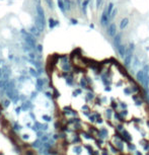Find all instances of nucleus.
Wrapping results in <instances>:
<instances>
[{
  "label": "nucleus",
  "instance_id": "obj_1",
  "mask_svg": "<svg viewBox=\"0 0 149 155\" xmlns=\"http://www.w3.org/2000/svg\"><path fill=\"white\" fill-rule=\"evenodd\" d=\"M37 18H36V27L38 28L40 32H43L46 27V17H45V11L43 9V7L38 4L37 7Z\"/></svg>",
  "mask_w": 149,
  "mask_h": 155
},
{
  "label": "nucleus",
  "instance_id": "obj_2",
  "mask_svg": "<svg viewBox=\"0 0 149 155\" xmlns=\"http://www.w3.org/2000/svg\"><path fill=\"white\" fill-rule=\"evenodd\" d=\"M134 50H135V45L133 43H131L128 47L127 53L125 55V57L123 58L124 59V66L125 67H129L130 64L132 63V58H133V54H134Z\"/></svg>",
  "mask_w": 149,
  "mask_h": 155
},
{
  "label": "nucleus",
  "instance_id": "obj_3",
  "mask_svg": "<svg viewBox=\"0 0 149 155\" xmlns=\"http://www.w3.org/2000/svg\"><path fill=\"white\" fill-rule=\"evenodd\" d=\"M99 22H100V25L101 27H109V25L110 24V15L108 14V11H106V8L105 7V9H104V12H103V14H101L100 16V20H99Z\"/></svg>",
  "mask_w": 149,
  "mask_h": 155
},
{
  "label": "nucleus",
  "instance_id": "obj_4",
  "mask_svg": "<svg viewBox=\"0 0 149 155\" xmlns=\"http://www.w3.org/2000/svg\"><path fill=\"white\" fill-rule=\"evenodd\" d=\"M117 32H118V27L116 23H110L108 28H106V33L108 36L110 37V38H115L117 34Z\"/></svg>",
  "mask_w": 149,
  "mask_h": 155
},
{
  "label": "nucleus",
  "instance_id": "obj_5",
  "mask_svg": "<svg viewBox=\"0 0 149 155\" xmlns=\"http://www.w3.org/2000/svg\"><path fill=\"white\" fill-rule=\"evenodd\" d=\"M146 74L147 73L143 70V69H141V70H139L137 72V74H136V79H137L138 82H140L142 85L144 83V81H145V78H146Z\"/></svg>",
  "mask_w": 149,
  "mask_h": 155
},
{
  "label": "nucleus",
  "instance_id": "obj_6",
  "mask_svg": "<svg viewBox=\"0 0 149 155\" xmlns=\"http://www.w3.org/2000/svg\"><path fill=\"white\" fill-rule=\"evenodd\" d=\"M122 39H123V34L122 33H119L116 34V37L114 38V46H115V48H119L121 45H122Z\"/></svg>",
  "mask_w": 149,
  "mask_h": 155
},
{
  "label": "nucleus",
  "instance_id": "obj_7",
  "mask_svg": "<svg viewBox=\"0 0 149 155\" xmlns=\"http://www.w3.org/2000/svg\"><path fill=\"white\" fill-rule=\"evenodd\" d=\"M118 50V53H119V55H120V57H122V58H124L125 57V55H126V53H127V50H128V47L126 46V45H121L119 48L117 49Z\"/></svg>",
  "mask_w": 149,
  "mask_h": 155
},
{
  "label": "nucleus",
  "instance_id": "obj_8",
  "mask_svg": "<svg viewBox=\"0 0 149 155\" xmlns=\"http://www.w3.org/2000/svg\"><path fill=\"white\" fill-rule=\"evenodd\" d=\"M128 24H129V18H128V17L122 18L121 22H120V29L121 31H124V29L128 27Z\"/></svg>",
  "mask_w": 149,
  "mask_h": 155
},
{
  "label": "nucleus",
  "instance_id": "obj_9",
  "mask_svg": "<svg viewBox=\"0 0 149 155\" xmlns=\"http://www.w3.org/2000/svg\"><path fill=\"white\" fill-rule=\"evenodd\" d=\"M63 1H64V6H65V10L70 11L72 8V5H73V2L71 0H63Z\"/></svg>",
  "mask_w": 149,
  "mask_h": 155
},
{
  "label": "nucleus",
  "instance_id": "obj_10",
  "mask_svg": "<svg viewBox=\"0 0 149 155\" xmlns=\"http://www.w3.org/2000/svg\"><path fill=\"white\" fill-rule=\"evenodd\" d=\"M44 84H45L44 80H43L42 78H38L37 79V90L41 91V90L43 89V87H44Z\"/></svg>",
  "mask_w": 149,
  "mask_h": 155
},
{
  "label": "nucleus",
  "instance_id": "obj_11",
  "mask_svg": "<svg viewBox=\"0 0 149 155\" xmlns=\"http://www.w3.org/2000/svg\"><path fill=\"white\" fill-rule=\"evenodd\" d=\"M88 4L89 2L87 1V0H84V1L82 2V5H81V11H82V13L84 15H86L87 13V7H88Z\"/></svg>",
  "mask_w": 149,
  "mask_h": 155
},
{
  "label": "nucleus",
  "instance_id": "obj_12",
  "mask_svg": "<svg viewBox=\"0 0 149 155\" xmlns=\"http://www.w3.org/2000/svg\"><path fill=\"white\" fill-rule=\"evenodd\" d=\"M20 107L22 111H28V110H31V107H33V105H31L29 101H24V102H22V105H21Z\"/></svg>",
  "mask_w": 149,
  "mask_h": 155
},
{
  "label": "nucleus",
  "instance_id": "obj_13",
  "mask_svg": "<svg viewBox=\"0 0 149 155\" xmlns=\"http://www.w3.org/2000/svg\"><path fill=\"white\" fill-rule=\"evenodd\" d=\"M122 135H123V139L122 140H124V141H131L132 140V137L130 136V134L128 133L127 131H122Z\"/></svg>",
  "mask_w": 149,
  "mask_h": 155
},
{
  "label": "nucleus",
  "instance_id": "obj_14",
  "mask_svg": "<svg viewBox=\"0 0 149 155\" xmlns=\"http://www.w3.org/2000/svg\"><path fill=\"white\" fill-rule=\"evenodd\" d=\"M29 33H31L33 36H38V34H40V31L38 29L37 27H32L29 28Z\"/></svg>",
  "mask_w": 149,
  "mask_h": 155
},
{
  "label": "nucleus",
  "instance_id": "obj_15",
  "mask_svg": "<svg viewBox=\"0 0 149 155\" xmlns=\"http://www.w3.org/2000/svg\"><path fill=\"white\" fill-rule=\"evenodd\" d=\"M106 136H108V131H106L105 129H100L99 132V137L104 139V138H105Z\"/></svg>",
  "mask_w": 149,
  "mask_h": 155
},
{
  "label": "nucleus",
  "instance_id": "obj_16",
  "mask_svg": "<svg viewBox=\"0 0 149 155\" xmlns=\"http://www.w3.org/2000/svg\"><path fill=\"white\" fill-rule=\"evenodd\" d=\"M103 4H104V0H95V8L97 10H99V8H101Z\"/></svg>",
  "mask_w": 149,
  "mask_h": 155
},
{
  "label": "nucleus",
  "instance_id": "obj_17",
  "mask_svg": "<svg viewBox=\"0 0 149 155\" xmlns=\"http://www.w3.org/2000/svg\"><path fill=\"white\" fill-rule=\"evenodd\" d=\"M58 5H59V8L63 11V12H66L65 10V6H64V1L63 0H58Z\"/></svg>",
  "mask_w": 149,
  "mask_h": 155
},
{
  "label": "nucleus",
  "instance_id": "obj_18",
  "mask_svg": "<svg viewBox=\"0 0 149 155\" xmlns=\"http://www.w3.org/2000/svg\"><path fill=\"white\" fill-rule=\"evenodd\" d=\"M57 24H58V22H57L56 20H54L53 18H50V19H49V27H50L51 28H53L55 25H57Z\"/></svg>",
  "mask_w": 149,
  "mask_h": 155
},
{
  "label": "nucleus",
  "instance_id": "obj_19",
  "mask_svg": "<svg viewBox=\"0 0 149 155\" xmlns=\"http://www.w3.org/2000/svg\"><path fill=\"white\" fill-rule=\"evenodd\" d=\"M80 86H81L82 88H87V80L85 78H82L80 80Z\"/></svg>",
  "mask_w": 149,
  "mask_h": 155
},
{
  "label": "nucleus",
  "instance_id": "obj_20",
  "mask_svg": "<svg viewBox=\"0 0 149 155\" xmlns=\"http://www.w3.org/2000/svg\"><path fill=\"white\" fill-rule=\"evenodd\" d=\"M73 151H74V153L79 155L80 153H81V151H82V148L80 147V146H75V147L73 148Z\"/></svg>",
  "mask_w": 149,
  "mask_h": 155
},
{
  "label": "nucleus",
  "instance_id": "obj_21",
  "mask_svg": "<svg viewBox=\"0 0 149 155\" xmlns=\"http://www.w3.org/2000/svg\"><path fill=\"white\" fill-rule=\"evenodd\" d=\"M2 105L4 106V107H7L10 105V100L9 98H7V100H3V101H2Z\"/></svg>",
  "mask_w": 149,
  "mask_h": 155
},
{
  "label": "nucleus",
  "instance_id": "obj_22",
  "mask_svg": "<svg viewBox=\"0 0 149 155\" xmlns=\"http://www.w3.org/2000/svg\"><path fill=\"white\" fill-rule=\"evenodd\" d=\"M29 74H31L32 76H33V77H38L39 73H38V71H36V69L31 68V69H29Z\"/></svg>",
  "mask_w": 149,
  "mask_h": 155
},
{
  "label": "nucleus",
  "instance_id": "obj_23",
  "mask_svg": "<svg viewBox=\"0 0 149 155\" xmlns=\"http://www.w3.org/2000/svg\"><path fill=\"white\" fill-rule=\"evenodd\" d=\"M117 13H118V8H117V7H115V8H114V10L112 11V13H110V20H113V19L115 18V16L117 15Z\"/></svg>",
  "mask_w": 149,
  "mask_h": 155
},
{
  "label": "nucleus",
  "instance_id": "obj_24",
  "mask_svg": "<svg viewBox=\"0 0 149 155\" xmlns=\"http://www.w3.org/2000/svg\"><path fill=\"white\" fill-rule=\"evenodd\" d=\"M45 2L47 3V5H48L51 9H53L54 8V2H53V0H45Z\"/></svg>",
  "mask_w": 149,
  "mask_h": 155
},
{
  "label": "nucleus",
  "instance_id": "obj_25",
  "mask_svg": "<svg viewBox=\"0 0 149 155\" xmlns=\"http://www.w3.org/2000/svg\"><path fill=\"white\" fill-rule=\"evenodd\" d=\"M93 98H94V94H93L92 92H88L87 93V96H86V100H93Z\"/></svg>",
  "mask_w": 149,
  "mask_h": 155
},
{
  "label": "nucleus",
  "instance_id": "obj_26",
  "mask_svg": "<svg viewBox=\"0 0 149 155\" xmlns=\"http://www.w3.org/2000/svg\"><path fill=\"white\" fill-rule=\"evenodd\" d=\"M43 120L45 121V122H51V121H52V118L50 117V116H43Z\"/></svg>",
  "mask_w": 149,
  "mask_h": 155
},
{
  "label": "nucleus",
  "instance_id": "obj_27",
  "mask_svg": "<svg viewBox=\"0 0 149 155\" xmlns=\"http://www.w3.org/2000/svg\"><path fill=\"white\" fill-rule=\"evenodd\" d=\"M66 82L68 85H72L73 84V78L72 77H68V78H66Z\"/></svg>",
  "mask_w": 149,
  "mask_h": 155
},
{
  "label": "nucleus",
  "instance_id": "obj_28",
  "mask_svg": "<svg viewBox=\"0 0 149 155\" xmlns=\"http://www.w3.org/2000/svg\"><path fill=\"white\" fill-rule=\"evenodd\" d=\"M121 144H122V142H120V141H117V142H116V144H115V145H116L117 147H118L119 149H120V150H123V146H122Z\"/></svg>",
  "mask_w": 149,
  "mask_h": 155
},
{
  "label": "nucleus",
  "instance_id": "obj_29",
  "mask_svg": "<svg viewBox=\"0 0 149 155\" xmlns=\"http://www.w3.org/2000/svg\"><path fill=\"white\" fill-rule=\"evenodd\" d=\"M105 115H106V117H108L109 119H110V117H112V110H106Z\"/></svg>",
  "mask_w": 149,
  "mask_h": 155
},
{
  "label": "nucleus",
  "instance_id": "obj_30",
  "mask_svg": "<svg viewBox=\"0 0 149 155\" xmlns=\"http://www.w3.org/2000/svg\"><path fill=\"white\" fill-rule=\"evenodd\" d=\"M84 0H76V5H77L79 8H81V5H82V2Z\"/></svg>",
  "mask_w": 149,
  "mask_h": 155
},
{
  "label": "nucleus",
  "instance_id": "obj_31",
  "mask_svg": "<svg viewBox=\"0 0 149 155\" xmlns=\"http://www.w3.org/2000/svg\"><path fill=\"white\" fill-rule=\"evenodd\" d=\"M120 115H121V117H122V118H123V117L125 118L126 116L128 115V111H127V110H123V111H121V114H120Z\"/></svg>",
  "mask_w": 149,
  "mask_h": 155
},
{
  "label": "nucleus",
  "instance_id": "obj_32",
  "mask_svg": "<svg viewBox=\"0 0 149 155\" xmlns=\"http://www.w3.org/2000/svg\"><path fill=\"white\" fill-rule=\"evenodd\" d=\"M80 93H81V89H76L73 92V96H77V94H80Z\"/></svg>",
  "mask_w": 149,
  "mask_h": 155
},
{
  "label": "nucleus",
  "instance_id": "obj_33",
  "mask_svg": "<svg viewBox=\"0 0 149 155\" xmlns=\"http://www.w3.org/2000/svg\"><path fill=\"white\" fill-rule=\"evenodd\" d=\"M37 135H38V137H39L40 139H41V138L44 136V132H43V131H38V132H37Z\"/></svg>",
  "mask_w": 149,
  "mask_h": 155
},
{
  "label": "nucleus",
  "instance_id": "obj_34",
  "mask_svg": "<svg viewBox=\"0 0 149 155\" xmlns=\"http://www.w3.org/2000/svg\"><path fill=\"white\" fill-rule=\"evenodd\" d=\"M83 135H84V138H86V139H93V137L91 135L86 134V133H83Z\"/></svg>",
  "mask_w": 149,
  "mask_h": 155
},
{
  "label": "nucleus",
  "instance_id": "obj_35",
  "mask_svg": "<svg viewBox=\"0 0 149 155\" xmlns=\"http://www.w3.org/2000/svg\"><path fill=\"white\" fill-rule=\"evenodd\" d=\"M128 147H129V150H133V151L136 149L135 145H133V144H128Z\"/></svg>",
  "mask_w": 149,
  "mask_h": 155
},
{
  "label": "nucleus",
  "instance_id": "obj_36",
  "mask_svg": "<svg viewBox=\"0 0 149 155\" xmlns=\"http://www.w3.org/2000/svg\"><path fill=\"white\" fill-rule=\"evenodd\" d=\"M25 155H35V153H33V150H27L25 151Z\"/></svg>",
  "mask_w": 149,
  "mask_h": 155
},
{
  "label": "nucleus",
  "instance_id": "obj_37",
  "mask_svg": "<svg viewBox=\"0 0 149 155\" xmlns=\"http://www.w3.org/2000/svg\"><path fill=\"white\" fill-rule=\"evenodd\" d=\"M124 92H125L126 94H131V93H132V90H130L129 88H125V89H124Z\"/></svg>",
  "mask_w": 149,
  "mask_h": 155
},
{
  "label": "nucleus",
  "instance_id": "obj_38",
  "mask_svg": "<svg viewBox=\"0 0 149 155\" xmlns=\"http://www.w3.org/2000/svg\"><path fill=\"white\" fill-rule=\"evenodd\" d=\"M21 138H22L23 140H28V138H29V136H28V134H23L22 136H21Z\"/></svg>",
  "mask_w": 149,
  "mask_h": 155
},
{
  "label": "nucleus",
  "instance_id": "obj_39",
  "mask_svg": "<svg viewBox=\"0 0 149 155\" xmlns=\"http://www.w3.org/2000/svg\"><path fill=\"white\" fill-rule=\"evenodd\" d=\"M131 90H132V91H134V92H137L138 90H139V88L137 87V86H133V87L131 88Z\"/></svg>",
  "mask_w": 149,
  "mask_h": 155
},
{
  "label": "nucleus",
  "instance_id": "obj_40",
  "mask_svg": "<svg viewBox=\"0 0 149 155\" xmlns=\"http://www.w3.org/2000/svg\"><path fill=\"white\" fill-rule=\"evenodd\" d=\"M45 94H46V97H48V98H52V93L51 92H45Z\"/></svg>",
  "mask_w": 149,
  "mask_h": 155
},
{
  "label": "nucleus",
  "instance_id": "obj_41",
  "mask_svg": "<svg viewBox=\"0 0 149 155\" xmlns=\"http://www.w3.org/2000/svg\"><path fill=\"white\" fill-rule=\"evenodd\" d=\"M89 121H90V122H92V123L94 122V121H95V116H93V115L90 116V117H89Z\"/></svg>",
  "mask_w": 149,
  "mask_h": 155
},
{
  "label": "nucleus",
  "instance_id": "obj_42",
  "mask_svg": "<svg viewBox=\"0 0 149 155\" xmlns=\"http://www.w3.org/2000/svg\"><path fill=\"white\" fill-rule=\"evenodd\" d=\"M121 106H122L123 110H126L127 109V105H126L125 102H121Z\"/></svg>",
  "mask_w": 149,
  "mask_h": 155
},
{
  "label": "nucleus",
  "instance_id": "obj_43",
  "mask_svg": "<svg viewBox=\"0 0 149 155\" xmlns=\"http://www.w3.org/2000/svg\"><path fill=\"white\" fill-rule=\"evenodd\" d=\"M142 105V100H136V105Z\"/></svg>",
  "mask_w": 149,
  "mask_h": 155
},
{
  "label": "nucleus",
  "instance_id": "obj_44",
  "mask_svg": "<svg viewBox=\"0 0 149 155\" xmlns=\"http://www.w3.org/2000/svg\"><path fill=\"white\" fill-rule=\"evenodd\" d=\"M117 128H118L119 131H124V130H123V126H122V125H118Z\"/></svg>",
  "mask_w": 149,
  "mask_h": 155
},
{
  "label": "nucleus",
  "instance_id": "obj_45",
  "mask_svg": "<svg viewBox=\"0 0 149 155\" xmlns=\"http://www.w3.org/2000/svg\"><path fill=\"white\" fill-rule=\"evenodd\" d=\"M112 103H113V105H112V107H113V109H117V107H118L117 102H112Z\"/></svg>",
  "mask_w": 149,
  "mask_h": 155
},
{
  "label": "nucleus",
  "instance_id": "obj_46",
  "mask_svg": "<svg viewBox=\"0 0 149 155\" xmlns=\"http://www.w3.org/2000/svg\"><path fill=\"white\" fill-rule=\"evenodd\" d=\"M29 117H32L33 120H36V117H35V115H33V111H31V113H29Z\"/></svg>",
  "mask_w": 149,
  "mask_h": 155
},
{
  "label": "nucleus",
  "instance_id": "obj_47",
  "mask_svg": "<svg viewBox=\"0 0 149 155\" xmlns=\"http://www.w3.org/2000/svg\"><path fill=\"white\" fill-rule=\"evenodd\" d=\"M37 50L39 51L40 53H42V50H43V48H42V46H41V45H39V46H38V48H37Z\"/></svg>",
  "mask_w": 149,
  "mask_h": 155
},
{
  "label": "nucleus",
  "instance_id": "obj_48",
  "mask_svg": "<svg viewBox=\"0 0 149 155\" xmlns=\"http://www.w3.org/2000/svg\"><path fill=\"white\" fill-rule=\"evenodd\" d=\"M96 122L99 123V124H101V123H103V120H101L100 118H97V119H96Z\"/></svg>",
  "mask_w": 149,
  "mask_h": 155
},
{
  "label": "nucleus",
  "instance_id": "obj_49",
  "mask_svg": "<svg viewBox=\"0 0 149 155\" xmlns=\"http://www.w3.org/2000/svg\"><path fill=\"white\" fill-rule=\"evenodd\" d=\"M37 97V92H33L32 93V98H36Z\"/></svg>",
  "mask_w": 149,
  "mask_h": 155
},
{
  "label": "nucleus",
  "instance_id": "obj_50",
  "mask_svg": "<svg viewBox=\"0 0 149 155\" xmlns=\"http://www.w3.org/2000/svg\"><path fill=\"white\" fill-rule=\"evenodd\" d=\"M20 110H21V107H17V109L15 110V111H16V114H17V115L20 113Z\"/></svg>",
  "mask_w": 149,
  "mask_h": 155
},
{
  "label": "nucleus",
  "instance_id": "obj_51",
  "mask_svg": "<svg viewBox=\"0 0 149 155\" xmlns=\"http://www.w3.org/2000/svg\"><path fill=\"white\" fill-rule=\"evenodd\" d=\"M101 155H109V153L106 151H103V153H101Z\"/></svg>",
  "mask_w": 149,
  "mask_h": 155
},
{
  "label": "nucleus",
  "instance_id": "obj_52",
  "mask_svg": "<svg viewBox=\"0 0 149 155\" xmlns=\"http://www.w3.org/2000/svg\"><path fill=\"white\" fill-rule=\"evenodd\" d=\"M105 91H110V88L109 87V86H106V87H105Z\"/></svg>",
  "mask_w": 149,
  "mask_h": 155
},
{
  "label": "nucleus",
  "instance_id": "obj_53",
  "mask_svg": "<svg viewBox=\"0 0 149 155\" xmlns=\"http://www.w3.org/2000/svg\"><path fill=\"white\" fill-rule=\"evenodd\" d=\"M82 110H88V106H87V105H84V106L82 107Z\"/></svg>",
  "mask_w": 149,
  "mask_h": 155
},
{
  "label": "nucleus",
  "instance_id": "obj_54",
  "mask_svg": "<svg viewBox=\"0 0 149 155\" xmlns=\"http://www.w3.org/2000/svg\"><path fill=\"white\" fill-rule=\"evenodd\" d=\"M136 155H142V153L139 152V151H136Z\"/></svg>",
  "mask_w": 149,
  "mask_h": 155
},
{
  "label": "nucleus",
  "instance_id": "obj_55",
  "mask_svg": "<svg viewBox=\"0 0 149 155\" xmlns=\"http://www.w3.org/2000/svg\"><path fill=\"white\" fill-rule=\"evenodd\" d=\"M53 138H54L55 140H57V139H58V135H54V137H53Z\"/></svg>",
  "mask_w": 149,
  "mask_h": 155
},
{
  "label": "nucleus",
  "instance_id": "obj_56",
  "mask_svg": "<svg viewBox=\"0 0 149 155\" xmlns=\"http://www.w3.org/2000/svg\"><path fill=\"white\" fill-rule=\"evenodd\" d=\"M87 1H88V2H89V3H90V1H91V0H87Z\"/></svg>",
  "mask_w": 149,
  "mask_h": 155
}]
</instances>
